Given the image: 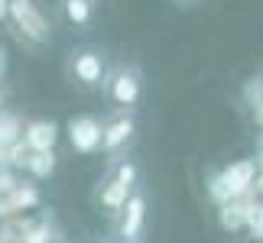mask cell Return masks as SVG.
Returning <instances> with one entry per match:
<instances>
[{"mask_svg":"<svg viewBox=\"0 0 263 243\" xmlns=\"http://www.w3.org/2000/svg\"><path fill=\"white\" fill-rule=\"evenodd\" d=\"M26 169L33 178H49L55 172V153H29L26 156Z\"/></svg>","mask_w":263,"mask_h":243,"instance_id":"10","label":"cell"},{"mask_svg":"<svg viewBox=\"0 0 263 243\" xmlns=\"http://www.w3.org/2000/svg\"><path fill=\"white\" fill-rule=\"evenodd\" d=\"M254 175H257L254 159H240V162H234V166H228L224 172H221V181H224L228 198L244 195V191H247L250 185H254Z\"/></svg>","mask_w":263,"mask_h":243,"instance_id":"6","label":"cell"},{"mask_svg":"<svg viewBox=\"0 0 263 243\" xmlns=\"http://www.w3.org/2000/svg\"><path fill=\"white\" fill-rule=\"evenodd\" d=\"M7 16L13 19L16 29L29 39V43H49V36H52L46 16L39 13V7L33 0H7Z\"/></svg>","mask_w":263,"mask_h":243,"instance_id":"1","label":"cell"},{"mask_svg":"<svg viewBox=\"0 0 263 243\" xmlns=\"http://www.w3.org/2000/svg\"><path fill=\"white\" fill-rule=\"evenodd\" d=\"M257 117H260V124H263V110H260V114H257Z\"/></svg>","mask_w":263,"mask_h":243,"instance_id":"19","label":"cell"},{"mask_svg":"<svg viewBox=\"0 0 263 243\" xmlns=\"http://www.w3.org/2000/svg\"><path fill=\"white\" fill-rule=\"evenodd\" d=\"M130 136H134V117H117V120H110L104 127V133H101V149H104V153H117Z\"/></svg>","mask_w":263,"mask_h":243,"instance_id":"8","label":"cell"},{"mask_svg":"<svg viewBox=\"0 0 263 243\" xmlns=\"http://www.w3.org/2000/svg\"><path fill=\"white\" fill-rule=\"evenodd\" d=\"M110 243H130V240H110Z\"/></svg>","mask_w":263,"mask_h":243,"instance_id":"18","label":"cell"},{"mask_svg":"<svg viewBox=\"0 0 263 243\" xmlns=\"http://www.w3.org/2000/svg\"><path fill=\"white\" fill-rule=\"evenodd\" d=\"M13 201H16V205H33V201H36V191L33 188H20Z\"/></svg>","mask_w":263,"mask_h":243,"instance_id":"14","label":"cell"},{"mask_svg":"<svg viewBox=\"0 0 263 243\" xmlns=\"http://www.w3.org/2000/svg\"><path fill=\"white\" fill-rule=\"evenodd\" d=\"M101 133H104V127H101V120L91 117V114L68 120V143H72L75 153L88 156V153H95V149H101Z\"/></svg>","mask_w":263,"mask_h":243,"instance_id":"2","label":"cell"},{"mask_svg":"<svg viewBox=\"0 0 263 243\" xmlns=\"http://www.w3.org/2000/svg\"><path fill=\"white\" fill-rule=\"evenodd\" d=\"M7 16V0H0V19Z\"/></svg>","mask_w":263,"mask_h":243,"instance_id":"16","label":"cell"},{"mask_svg":"<svg viewBox=\"0 0 263 243\" xmlns=\"http://www.w3.org/2000/svg\"><path fill=\"white\" fill-rule=\"evenodd\" d=\"M247 224V211L234 205V201H228V205H221V227L224 230H240Z\"/></svg>","mask_w":263,"mask_h":243,"instance_id":"12","label":"cell"},{"mask_svg":"<svg viewBox=\"0 0 263 243\" xmlns=\"http://www.w3.org/2000/svg\"><path fill=\"white\" fill-rule=\"evenodd\" d=\"M55 139H59V127L52 120H33L23 130V143H26L29 153H52Z\"/></svg>","mask_w":263,"mask_h":243,"instance_id":"7","label":"cell"},{"mask_svg":"<svg viewBox=\"0 0 263 243\" xmlns=\"http://www.w3.org/2000/svg\"><path fill=\"white\" fill-rule=\"evenodd\" d=\"M104 85H107V94H110V100H114L117 107H137L140 104L143 88H140V75L134 68H120V72H114L110 81H104Z\"/></svg>","mask_w":263,"mask_h":243,"instance_id":"3","label":"cell"},{"mask_svg":"<svg viewBox=\"0 0 263 243\" xmlns=\"http://www.w3.org/2000/svg\"><path fill=\"white\" fill-rule=\"evenodd\" d=\"M62 10H65V19L72 26H88L91 23V0H65Z\"/></svg>","mask_w":263,"mask_h":243,"instance_id":"11","label":"cell"},{"mask_svg":"<svg viewBox=\"0 0 263 243\" xmlns=\"http://www.w3.org/2000/svg\"><path fill=\"white\" fill-rule=\"evenodd\" d=\"M10 127H13V120H4V124H0V143H10V139H13Z\"/></svg>","mask_w":263,"mask_h":243,"instance_id":"15","label":"cell"},{"mask_svg":"<svg viewBox=\"0 0 263 243\" xmlns=\"http://www.w3.org/2000/svg\"><path fill=\"white\" fill-rule=\"evenodd\" d=\"M137 175H140V169L134 166V162H120L117 172H114V181H120V185H127V188H134V185H137Z\"/></svg>","mask_w":263,"mask_h":243,"instance_id":"13","label":"cell"},{"mask_svg":"<svg viewBox=\"0 0 263 243\" xmlns=\"http://www.w3.org/2000/svg\"><path fill=\"white\" fill-rule=\"evenodd\" d=\"M179 4H185V7H189V4H195V0H179Z\"/></svg>","mask_w":263,"mask_h":243,"instance_id":"17","label":"cell"},{"mask_svg":"<svg viewBox=\"0 0 263 243\" xmlns=\"http://www.w3.org/2000/svg\"><path fill=\"white\" fill-rule=\"evenodd\" d=\"M127 198H130V188H127V185H120V181H114V178H110L107 185L101 188V205H104L110 214L124 208V205H127Z\"/></svg>","mask_w":263,"mask_h":243,"instance_id":"9","label":"cell"},{"mask_svg":"<svg viewBox=\"0 0 263 243\" xmlns=\"http://www.w3.org/2000/svg\"><path fill=\"white\" fill-rule=\"evenodd\" d=\"M124 214H120V240H130V243H137L140 237V230H143V220H146V198L140 195V191H130V198H127V205L120 208Z\"/></svg>","mask_w":263,"mask_h":243,"instance_id":"5","label":"cell"},{"mask_svg":"<svg viewBox=\"0 0 263 243\" xmlns=\"http://www.w3.org/2000/svg\"><path fill=\"white\" fill-rule=\"evenodd\" d=\"M72 75L78 85L85 88H98L104 85V55L98 49H78L72 58Z\"/></svg>","mask_w":263,"mask_h":243,"instance_id":"4","label":"cell"}]
</instances>
